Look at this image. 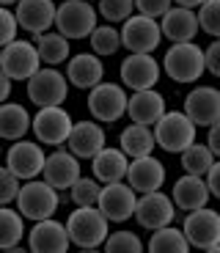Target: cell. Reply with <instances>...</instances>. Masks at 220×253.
<instances>
[{
	"label": "cell",
	"mask_w": 220,
	"mask_h": 253,
	"mask_svg": "<svg viewBox=\"0 0 220 253\" xmlns=\"http://www.w3.org/2000/svg\"><path fill=\"white\" fill-rule=\"evenodd\" d=\"M66 228L72 245L77 248H99L110 237V220L99 207H75V212L66 217Z\"/></svg>",
	"instance_id": "obj_1"
},
{
	"label": "cell",
	"mask_w": 220,
	"mask_h": 253,
	"mask_svg": "<svg viewBox=\"0 0 220 253\" xmlns=\"http://www.w3.org/2000/svg\"><path fill=\"white\" fill-rule=\"evenodd\" d=\"M154 135H157V146L163 152L182 154L193 143H198V124L184 110H168L154 124Z\"/></svg>",
	"instance_id": "obj_2"
},
{
	"label": "cell",
	"mask_w": 220,
	"mask_h": 253,
	"mask_svg": "<svg viewBox=\"0 0 220 253\" xmlns=\"http://www.w3.org/2000/svg\"><path fill=\"white\" fill-rule=\"evenodd\" d=\"M163 69L174 83H198L207 72V50H201L195 42L171 44L163 58Z\"/></svg>",
	"instance_id": "obj_3"
},
{
	"label": "cell",
	"mask_w": 220,
	"mask_h": 253,
	"mask_svg": "<svg viewBox=\"0 0 220 253\" xmlns=\"http://www.w3.org/2000/svg\"><path fill=\"white\" fill-rule=\"evenodd\" d=\"M61 207V190H55L47 179H33L25 182L19 190L17 198V209L28 220L39 223V220H50Z\"/></svg>",
	"instance_id": "obj_4"
},
{
	"label": "cell",
	"mask_w": 220,
	"mask_h": 253,
	"mask_svg": "<svg viewBox=\"0 0 220 253\" xmlns=\"http://www.w3.org/2000/svg\"><path fill=\"white\" fill-rule=\"evenodd\" d=\"M55 28L66 39H91V33L99 28V8L88 0H63L58 6Z\"/></svg>",
	"instance_id": "obj_5"
},
{
	"label": "cell",
	"mask_w": 220,
	"mask_h": 253,
	"mask_svg": "<svg viewBox=\"0 0 220 253\" xmlns=\"http://www.w3.org/2000/svg\"><path fill=\"white\" fill-rule=\"evenodd\" d=\"M42 66L44 63H42V55H39L36 42L17 39V42L6 44L3 52H0V69H3V75L11 77V80L28 83Z\"/></svg>",
	"instance_id": "obj_6"
},
{
	"label": "cell",
	"mask_w": 220,
	"mask_h": 253,
	"mask_svg": "<svg viewBox=\"0 0 220 253\" xmlns=\"http://www.w3.org/2000/svg\"><path fill=\"white\" fill-rule=\"evenodd\" d=\"M69 77L58 72L55 66H42L36 75L28 80V99L39 108H52V105H63L69 96Z\"/></svg>",
	"instance_id": "obj_7"
},
{
	"label": "cell",
	"mask_w": 220,
	"mask_h": 253,
	"mask_svg": "<svg viewBox=\"0 0 220 253\" xmlns=\"http://www.w3.org/2000/svg\"><path fill=\"white\" fill-rule=\"evenodd\" d=\"M130 94L119 83H99L94 91H88V110L99 124H113L121 116H127Z\"/></svg>",
	"instance_id": "obj_8"
},
{
	"label": "cell",
	"mask_w": 220,
	"mask_h": 253,
	"mask_svg": "<svg viewBox=\"0 0 220 253\" xmlns=\"http://www.w3.org/2000/svg\"><path fill=\"white\" fill-rule=\"evenodd\" d=\"M72 129H75V121H72L69 110H63L61 105L39 108L36 116H33V135H36V140L44 146L69 143Z\"/></svg>",
	"instance_id": "obj_9"
},
{
	"label": "cell",
	"mask_w": 220,
	"mask_h": 253,
	"mask_svg": "<svg viewBox=\"0 0 220 253\" xmlns=\"http://www.w3.org/2000/svg\"><path fill=\"white\" fill-rule=\"evenodd\" d=\"M163 25H160L154 17H146V14H132L127 19L124 25H121V42L130 52H151L160 47L163 42Z\"/></svg>",
	"instance_id": "obj_10"
},
{
	"label": "cell",
	"mask_w": 220,
	"mask_h": 253,
	"mask_svg": "<svg viewBox=\"0 0 220 253\" xmlns=\"http://www.w3.org/2000/svg\"><path fill=\"white\" fill-rule=\"evenodd\" d=\"M44 165H47V154L39 140H14L6 154V168L17 173L22 182L39 179L44 173Z\"/></svg>",
	"instance_id": "obj_11"
},
{
	"label": "cell",
	"mask_w": 220,
	"mask_h": 253,
	"mask_svg": "<svg viewBox=\"0 0 220 253\" xmlns=\"http://www.w3.org/2000/svg\"><path fill=\"white\" fill-rule=\"evenodd\" d=\"M160 61H154V55H146V52H130V55L121 61V85L130 91H146L154 88L160 83Z\"/></svg>",
	"instance_id": "obj_12"
},
{
	"label": "cell",
	"mask_w": 220,
	"mask_h": 253,
	"mask_svg": "<svg viewBox=\"0 0 220 253\" xmlns=\"http://www.w3.org/2000/svg\"><path fill=\"white\" fill-rule=\"evenodd\" d=\"M182 231L187 234L190 245L198 248V251H209V248L220 245V212H215L209 207L187 212Z\"/></svg>",
	"instance_id": "obj_13"
},
{
	"label": "cell",
	"mask_w": 220,
	"mask_h": 253,
	"mask_svg": "<svg viewBox=\"0 0 220 253\" xmlns=\"http://www.w3.org/2000/svg\"><path fill=\"white\" fill-rule=\"evenodd\" d=\"M176 217V204L171 196L165 193H143L138 198V212H135V220L140 223V228L146 231H160V228L174 226Z\"/></svg>",
	"instance_id": "obj_14"
},
{
	"label": "cell",
	"mask_w": 220,
	"mask_h": 253,
	"mask_svg": "<svg viewBox=\"0 0 220 253\" xmlns=\"http://www.w3.org/2000/svg\"><path fill=\"white\" fill-rule=\"evenodd\" d=\"M138 190L127 182H116V184H105L102 187V198H99V209L107 215L110 223H124L130 217H135L138 212Z\"/></svg>",
	"instance_id": "obj_15"
},
{
	"label": "cell",
	"mask_w": 220,
	"mask_h": 253,
	"mask_svg": "<svg viewBox=\"0 0 220 253\" xmlns=\"http://www.w3.org/2000/svg\"><path fill=\"white\" fill-rule=\"evenodd\" d=\"M42 176L55 190H72L83 179L80 157L72 154L69 149H55L52 154H47V165H44Z\"/></svg>",
	"instance_id": "obj_16"
},
{
	"label": "cell",
	"mask_w": 220,
	"mask_h": 253,
	"mask_svg": "<svg viewBox=\"0 0 220 253\" xmlns=\"http://www.w3.org/2000/svg\"><path fill=\"white\" fill-rule=\"evenodd\" d=\"M69 245H72L69 228H66V223L55 220V217L39 220L28 234V248L33 253H66Z\"/></svg>",
	"instance_id": "obj_17"
},
{
	"label": "cell",
	"mask_w": 220,
	"mask_h": 253,
	"mask_svg": "<svg viewBox=\"0 0 220 253\" xmlns=\"http://www.w3.org/2000/svg\"><path fill=\"white\" fill-rule=\"evenodd\" d=\"M14 14L19 19V28L33 36L50 33V28L58 19V6L52 0H19L14 6Z\"/></svg>",
	"instance_id": "obj_18"
},
{
	"label": "cell",
	"mask_w": 220,
	"mask_h": 253,
	"mask_svg": "<svg viewBox=\"0 0 220 253\" xmlns=\"http://www.w3.org/2000/svg\"><path fill=\"white\" fill-rule=\"evenodd\" d=\"M69 152L80 160H94L102 149H107V132L96 119L75 121V129L69 135Z\"/></svg>",
	"instance_id": "obj_19"
},
{
	"label": "cell",
	"mask_w": 220,
	"mask_h": 253,
	"mask_svg": "<svg viewBox=\"0 0 220 253\" xmlns=\"http://www.w3.org/2000/svg\"><path fill=\"white\" fill-rule=\"evenodd\" d=\"M184 113L198 126H212L220 121V88L212 85H195L184 96Z\"/></svg>",
	"instance_id": "obj_20"
},
{
	"label": "cell",
	"mask_w": 220,
	"mask_h": 253,
	"mask_svg": "<svg viewBox=\"0 0 220 253\" xmlns=\"http://www.w3.org/2000/svg\"><path fill=\"white\" fill-rule=\"evenodd\" d=\"M66 77L75 88L94 91L99 83H105V63L96 52H77L66 63Z\"/></svg>",
	"instance_id": "obj_21"
},
{
	"label": "cell",
	"mask_w": 220,
	"mask_h": 253,
	"mask_svg": "<svg viewBox=\"0 0 220 253\" xmlns=\"http://www.w3.org/2000/svg\"><path fill=\"white\" fill-rule=\"evenodd\" d=\"M171 198H174L176 209L182 212H195V209H204L212 198V190H209L207 179L204 176H193V173H184L174 182L171 190Z\"/></svg>",
	"instance_id": "obj_22"
},
{
	"label": "cell",
	"mask_w": 220,
	"mask_h": 253,
	"mask_svg": "<svg viewBox=\"0 0 220 253\" xmlns=\"http://www.w3.org/2000/svg\"><path fill=\"white\" fill-rule=\"evenodd\" d=\"M165 113H168V105H165V96L160 94L157 88L132 91V96H130V108H127V116H130L132 124L154 126Z\"/></svg>",
	"instance_id": "obj_23"
},
{
	"label": "cell",
	"mask_w": 220,
	"mask_h": 253,
	"mask_svg": "<svg viewBox=\"0 0 220 253\" xmlns=\"http://www.w3.org/2000/svg\"><path fill=\"white\" fill-rule=\"evenodd\" d=\"M163 36L171 39V44H182V42H193L201 31V19L195 8H184V6H174L163 19Z\"/></svg>",
	"instance_id": "obj_24"
},
{
	"label": "cell",
	"mask_w": 220,
	"mask_h": 253,
	"mask_svg": "<svg viewBox=\"0 0 220 253\" xmlns=\"http://www.w3.org/2000/svg\"><path fill=\"white\" fill-rule=\"evenodd\" d=\"M127 184H132L140 196H143V193H157V190L165 184V165H163V160H157L154 154L140 157V160H132L130 173H127Z\"/></svg>",
	"instance_id": "obj_25"
},
{
	"label": "cell",
	"mask_w": 220,
	"mask_h": 253,
	"mask_svg": "<svg viewBox=\"0 0 220 253\" xmlns=\"http://www.w3.org/2000/svg\"><path fill=\"white\" fill-rule=\"evenodd\" d=\"M130 163L121 149H102L94 160H91V171L99 179L102 184H116V182H127V173H130Z\"/></svg>",
	"instance_id": "obj_26"
},
{
	"label": "cell",
	"mask_w": 220,
	"mask_h": 253,
	"mask_svg": "<svg viewBox=\"0 0 220 253\" xmlns=\"http://www.w3.org/2000/svg\"><path fill=\"white\" fill-rule=\"evenodd\" d=\"M119 149L130 160H140V157L154 154V149H160V146H157V135H154V129H151V126H146V124H130L124 132L119 135Z\"/></svg>",
	"instance_id": "obj_27"
},
{
	"label": "cell",
	"mask_w": 220,
	"mask_h": 253,
	"mask_svg": "<svg viewBox=\"0 0 220 253\" xmlns=\"http://www.w3.org/2000/svg\"><path fill=\"white\" fill-rule=\"evenodd\" d=\"M31 129H33V116L28 113L25 105L3 102V108H0V135L14 143V140H22Z\"/></svg>",
	"instance_id": "obj_28"
},
{
	"label": "cell",
	"mask_w": 220,
	"mask_h": 253,
	"mask_svg": "<svg viewBox=\"0 0 220 253\" xmlns=\"http://www.w3.org/2000/svg\"><path fill=\"white\" fill-rule=\"evenodd\" d=\"M36 47H39V55H42L44 66L69 63L72 47H69V39L63 33H42V36H36Z\"/></svg>",
	"instance_id": "obj_29"
},
{
	"label": "cell",
	"mask_w": 220,
	"mask_h": 253,
	"mask_svg": "<svg viewBox=\"0 0 220 253\" xmlns=\"http://www.w3.org/2000/svg\"><path fill=\"white\" fill-rule=\"evenodd\" d=\"M190 240L182 228L168 226V228H160V231H151V240L146 245L149 253H190Z\"/></svg>",
	"instance_id": "obj_30"
},
{
	"label": "cell",
	"mask_w": 220,
	"mask_h": 253,
	"mask_svg": "<svg viewBox=\"0 0 220 253\" xmlns=\"http://www.w3.org/2000/svg\"><path fill=\"white\" fill-rule=\"evenodd\" d=\"M25 237V215L19 209L3 207L0 209V248H17Z\"/></svg>",
	"instance_id": "obj_31"
},
{
	"label": "cell",
	"mask_w": 220,
	"mask_h": 253,
	"mask_svg": "<svg viewBox=\"0 0 220 253\" xmlns=\"http://www.w3.org/2000/svg\"><path fill=\"white\" fill-rule=\"evenodd\" d=\"M179 163H182L184 173H193V176L207 179V173L212 171V165L218 163V157H215V152L209 149L207 143H193L187 152L179 154Z\"/></svg>",
	"instance_id": "obj_32"
},
{
	"label": "cell",
	"mask_w": 220,
	"mask_h": 253,
	"mask_svg": "<svg viewBox=\"0 0 220 253\" xmlns=\"http://www.w3.org/2000/svg\"><path fill=\"white\" fill-rule=\"evenodd\" d=\"M91 52H96L99 58H107V55H116V52L124 47V42H121V31H116L110 22H105V25H99L94 33H91Z\"/></svg>",
	"instance_id": "obj_33"
},
{
	"label": "cell",
	"mask_w": 220,
	"mask_h": 253,
	"mask_svg": "<svg viewBox=\"0 0 220 253\" xmlns=\"http://www.w3.org/2000/svg\"><path fill=\"white\" fill-rule=\"evenodd\" d=\"M102 187H105V184H102L96 176H83L80 182L69 190V198H72L75 207H99Z\"/></svg>",
	"instance_id": "obj_34"
},
{
	"label": "cell",
	"mask_w": 220,
	"mask_h": 253,
	"mask_svg": "<svg viewBox=\"0 0 220 253\" xmlns=\"http://www.w3.org/2000/svg\"><path fill=\"white\" fill-rule=\"evenodd\" d=\"M102 251L105 253H143V242H140V237L135 231L121 228V231H113V234L107 237Z\"/></svg>",
	"instance_id": "obj_35"
},
{
	"label": "cell",
	"mask_w": 220,
	"mask_h": 253,
	"mask_svg": "<svg viewBox=\"0 0 220 253\" xmlns=\"http://www.w3.org/2000/svg\"><path fill=\"white\" fill-rule=\"evenodd\" d=\"M135 11V0H99V17L110 25L121 22L124 25L127 19Z\"/></svg>",
	"instance_id": "obj_36"
},
{
	"label": "cell",
	"mask_w": 220,
	"mask_h": 253,
	"mask_svg": "<svg viewBox=\"0 0 220 253\" xmlns=\"http://www.w3.org/2000/svg\"><path fill=\"white\" fill-rule=\"evenodd\" d=\"M198 19H201L204 33H209L212 39H220V0H207L198 8Z\"/></svg>",
	"instance_id": "obj_37"
},
{
	"label": "cell",
	"mask_w": 220,
	"mask_h": 253,
	"mask_svg": "<svg viewBox=\"0 0 220 253\" xmlns=\"http://www.w3.org/2000/svg\"><path fill=\"white\" fill-rule=\"evenodd\" d=\"M0 204L3 207H11V204H17V198H19V190H22V179L17 176L14 171H8V168H3L0 171Z\"/></svg>",
	"instance_id": "obj_38"
},
{
	"label": "cell",
	"mask_w": 220,
	"mask_h": 253,
	"mask_svg": "<svg viewBox=\"0 0 220 253\" xmlns=\"http://www.w3.org/2000/svg\"><path fill=\"white\" fill-rule=\"evenodd\" d=\"M135 8L138 14H146V17L163 19L165 14L174 8V0H135Z\"/></svg>",
	"instance_id": "obj_39"
},
{
	"label": "cell",
	"mask_w": 220,
	"mask_h": 253,
	"mask_svg": "<svg viewBox=\"0 0 220 253\" xmlns=\"http://www.w3.org/2000/svg\"><path fill=\"white\" fill-rule=\"evenodd\" d=\"M0 22H3V47L6 44H11V42H17V31H19V19H17V14L11 11L8 6H3L0 8Z\"/></svg>",
	"instance_id": "obj_40"
},
{
	"label": "cell",
	"mask_w": 220,
	"mask_h": 253,
	"mask_svg": "<svg viewBox=\"0 0 220 253\" xmlns=\"http://www.w3.org/2000/svg\"><path fill=\"white\" fill-rule=\"evenodd\" d=\"M207 72L215 77H220V39H215L207 47Z\"/></svg>",
	"instance_id": "obj_41"
},
{
	"label": "cell",
	"mask_w": 220,
	"mask_h": 253,
	"mask_svg": "<svg viewBox=\"0 0 220 253\" xmlns=\"http://www.w3.org/2000/svg\"><path fill=\"white\" fill-rule=\"evenodd\" d=\"M207 184H209V190H212V196L220 198V160L212 165V171L207 173Z\"/></svg>",
	"instance_id": "obj_42"
},
{
	"label": "cell",
	"mask_w": 220,
	"mask_h": 253,
	"mask_svg": "<svg viewBox=\"0 0 220 253\" xmlns=\"http://www.w3.org/2000/svg\"><path fill=\"white\" fill-rule=\"evenodd\" d=\"M207 146L215 152V157L220 160V121L209 126V135H207Z\"/></svg>",
	"instance_id": "obj_43"
},
{
	"label": "cell",
	"mask_w": 220,
	"mask_h": 253,
	"mask_svg": "<svg viewBox=\"0 0 220 253\" xmlns=\"http://www.w3.org/2000/svg\"><path fill=\"white\" fill-rule=\"evenodd\" d=\"M11 77H8V75H3V77H0V99H3V102H8V96H11Z\"/></svg>",
	"instance_id": "obj_44"
},
{
	"label": "cell",
	"mask_w": 220,
	"mask_h": 253,
	"mask_svg": "<svg viewBox=\"0 0 220 253\" xmlns=\"http://www.w3.org/2000/svg\"><path fill=\"white\" fill-rule=\"evenodd\" d=\"M176 6H184V8H201L207 0H174Z\"/></svg>",
	"instance_id": "obj_45"
},
{
	"label": "cell",
	"mask_w": 220,
	"mask_h": 253,
	"mask_svg": "<svg viewBox=\"0 0 220 253\" xmlns=\"http://www.w3.org/2000/svg\"><path fill=\"white\" fill-rule=\"evenodd\" d=\"M3 253H33L31 248H22V245H17V248H6Z\"/></svg>",
	"instance_id": "obj_46"
},
{
	"label": "cell",
	"mask_w": 220,
	"mask_h": 253,
	"mask_svg": "<svg viewBox=\"0 0 220 253\" xmlns=\"http://www.w3.org/2000/svg\"><path fill=\"white\" fill-rule=\"evenodd\" d=\"M80 253H105L102 248H80Z\"/></svg>",
	"instance_id": "obj_47"
},
{
	"label": "cell",
	"mask_w": 220,
	"mask_h": 253,
	"mask_svg": "<svg viewBox=\"0 0 220 253\" xmlns=\"http://www.w3.org/2000/svg\"><path fill=\"white\" fill-rule=\"evenodd\" d=\"M0 3H3V6H17L19 0H0Z\"/></svg>",
	"instance_id": "obj_48"
},
{
	"label": "cell",
	"mask_w": 220,
	"mask_h": 253,
	"mask_svg": "<svg viewBox=\"0 0 220 253\" xmlns=\"http://www.w3.org/2000/svg\"><path fill=\"white\" fill-rule=\"evenodd\" d=\"M201 253H220V245H215V248H209V251H201Z\"/></svg>",
	"instance_id": "obj_49"
},
{
	"label": "cell",
	"mask_w": 220,
	"mask_h": 253,
	"mask_svg": "<svg viewBox=\"0 0 220 253\" xmlns=\"http://www.w3.org/2000/svg\"><path fill=\"white\" fill-rule=\"evenodd\" d=\"M88 3H94V0H88ZM96 3H99V0H96Z\"/></svg>",
	"instance_id": "obj_50"
}]
</instances>
